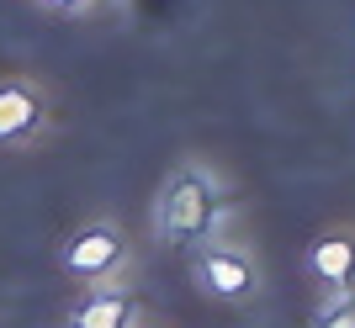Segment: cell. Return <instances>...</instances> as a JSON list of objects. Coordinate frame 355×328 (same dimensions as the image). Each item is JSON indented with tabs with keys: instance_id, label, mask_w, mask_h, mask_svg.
I'll return each instance as SVG.
<instances>
[{
	"instance_id": "cell-6",
	"label": "cell",
	"mask_w": 355,
	"mask_h": 328,
	"mask_svg": "<svg viewBox=\"0 0 355 328\" xmlns=\"http://www.w3.org/2000/svg\"><path fill=\"white\" fill-rule=\"evenodd\" d=\"M308 270L334 291H350L355 281V233H324L308 249Z\"/></svg>"
},
{
	"instance_id": "cell-7",
	"label": "cell",
	"mask_w": 355,
	"mask_h": 328,
	"mask_svg": "<svg viewBox=\"0 0 355 328\" xmlns=\"http://www.w3.org/2000/svg\"><path fill=\"white\" fill-rule=\"evenodd\" d=\"M313 328H355V302L350 291H334V297L324 302V313H318V323Z\"/></svg>"
},
{
	"instance_id": "cell-8",
	"label": "cell",
	"mask_w": 355,
	"mask_h": 328,
	"mask_svg": "<svg viewBox=\"0 0 355 328\" xmlns=\"http://www.w3.org/2000/svg\"><path fill=\"white\" fill-rule=\"evenodd\" d=\"M43 11H64V16H80V11H90L96 0H37Z\"/></svg>"
},
{
	"instance_id": "cell-2",
	"label": "cell",
	"mask_w": 355,
	"mask_h": 328,
	"mask_svg": "<svg viewBox=\"0 0 355 328\" xmlns=\"http://www.w3.org/2000/svg\"><path fill=\"white\" fill-rule=\"evenodd\" d=\"M59 265H64V275H74V281L106 286L122 265H128V239H122L117 223H90L59 249Z\"/></svg>"
},
{
	"instance_id": "cell-3",
	"label": "cell",
	"mask_w": 355,
	"mask_h": 328,
	"mask_svg": "<svg viewBox=\"0 0 355 328\" xmlns=\"http://www.w3.org/2000/svg\"><path fill=\"white\" fill-rule=\"evenodd\" d=\"M196 281L218 302H250L254 291H260V270H254V259L244 249H234V244H202V249H196Z\"/></svg>"
},
{
	"instance_id": "cell-4",
	"label": "cell",
	"mask_w": 355,
	"mask_h": 328,
	"mask_svg": "<svg viewBox=\"0 0 355 328\" xmlns=\"http://www.w3.org/2000/svg\"><path fill=\"white\" fill-rule=\"evenodd\" d=\"M48 127V95L37 80L6 75L0 80V149H27Z\"/></svg>"
},
{
	"instance_id": "cell-5",
	"label": "cell",
	"mask_w": 355,
	"mask_h": 328,
	"mask_svg": "<svg viewBox=\"0 0 355 328\" xmlns=\"http://www.w3.org/2000/svg\"><path fill=\"white\" fill-rule=\"evenodd\" d=\"M69 328H138V302L122 286H96L69 313Z\"/></svg>"
},
{
	"instance_id": "cell-1",
	"label": "cell",
	"mask_w": 355,
	"mask_h": 328,
	"mask_svg": "<svg viewBox=\"0 0 355 328\" xmlns=\"http://www.w3.org/2000/svg\"><path fill=\"white\" fill-rule=\"evenodd\" d=\"M223 223V180L207 164H186L170 175L154 207V239L170 249H191Z\"/></svg>"
}]
</instances>
